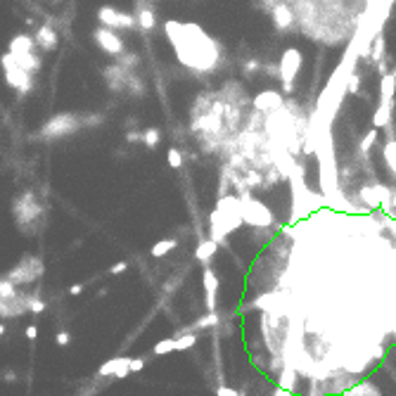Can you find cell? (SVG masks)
Listing matches in <instances>:
<instances>
[{"label": "cell", "instance_id": "30bf717a", "mask_svg": "<svg viewBox=\"0 0 396 396\" xmlns=\"http://www.w3.org/2000/svg\"><path fill=\"white\" fill-rule=\"evenodd\" d=\"M97 19H100L102 26L114 29V31H119V29H133V26H138V17H135V15L119 12V10L109 8V5H105V8L97 10Z\"/></svg>", "mask_w": 396, "mask_h": 396}, {"label": "cell", "instance_id": "d6a6232c", "mask_svg": "<svg viewBox=\"0 0 396 396\" xmlns=\"http://www.w3.org/2000/svg\"><path fill=\"white\" fill-rule=\"evenodd\" d=\"M162 142V131L159 128H145V147L155 150Z\"/></svg>", "mask_w": 396, "mask_h": 396}, {"label": "cell", "instance_id": "f907efd6", "mask_svg": "<svg viewBox=\"0 0 396 396\" xmlns=\"http://www.w3.org/2000/svg\"><path fill=\"white\" fill-rule=\"evenodd\" d=\"M3 380H5V382H15L17 377H15V373H12V370H5V373H3Z\"/></svg>", "mask_w": 396, "mask_h": 396}, {"label": "cell", "instance_id": "7402d4cb", "mask_svg": "<svg viewBox=\"0 0 396 396\" xmlns=\"http://www.w3.org/2000/svg\"><path fill=\"white\" fill-rule=\"evenodd\" d=\"M218 252V244L214 240H204L197 244V249H194V259L200 261V264L204 266H209V261L214 259V254Z\"/></svg>", "mask_w": 396, "mask_h": 396}, {"label": "cell", "instance_id": "52a82bcc", "mask_svg": "<svg viewBox=\"0 0 396 396\" xmlns=\"http://www.w3.org/2000/svg\"><path fill=\"white\" fill-rule=\"evenodd\" d=\"M40 275H43V261H40L38 257H29V254H24L22 261L12 268V271L5 275V278L10 280V282H15V285H19V287H24V285H31L33 280H38Z\"/></svg>", "mask_w": 396, "mask_h": 396}, {"label": "cell", "instance_id": "bcb514c9", "mask_svg": "<svg viewBox=\"0 0 396 396\" xmlns=\"http://www.w3.org/2000/svg\"><path fill=\"white\" fill-rule=\"evenodd\" d=\"M216 396H242V394L240 391H235V389H230V387H218Z\"/></svg>", "mask_w": 396, "mask_h": 396}, {"label": "cell", "instance_id": "681fc988", "mask_svg": "<svg viewBox=\"0 0 396 396\" xmlns=\"http://www.w3.org/2000/svg\"><path fill=\"white\" fill-rule=\"evenodd\" d=\"M26 337H29V339H36V337H38V327L29 325V327H26Z\"/></svg>", "mask_w": 396, "mask_h": 396}, {"label": "cell", "instance_id": "9c48e42d", "mask_svg": "<svg viewBox=\"0 0 396 396\" xmlns=\"http://www.w3.org/2000/svg\"><path fill=\"white\" fill-rule=\"evenodd\" d=\"M93 38L95 43H97V47H100L105 55H112L114 60L117 57H121V55L126 53V45L124 40H121V36H119L114 29H107V26H97L93 31Z\"/></svg>", "mask_w": 396, "mask_h": 396}, {"label": "cell", "instance_id": "4dcf8cb0", "mask_svg": "<svg viewBox=\"0 0 396 396\" xmlns=\"http://www.w3.org/2000/svg\"><path fill=\"white\" fill-rule=\"evenodd\" d=\"M194 344H197V334L194 332H183L176 337V351H185L190 346H194Z\"/></svg>", "mask_w": 396, "mask_h": 396}, {"label": "cell", "instance_id": "60d3db41", "mask_svg": "<svg viewBox=\"0 0 396 396\" xmlns=\"http://www.w3.org/2000/svg\"><path fill=\"white\" fill-rule=\"evenodd\" d=\"M126 142H145V131H138V128H131L126 131Z\"/></svg>", "mask_w": 396, "mask_h": 396}, {"label": "cell", "instance_id": "cb8c5ba5", "mask_svg": "<svg viewBox=\"0 0 396 396\" xmlns=\"http://www.w3.org/2000/svg\"><path fill=\"white\" fill-rule=\"evenodd\" d=\"M394 90H396V74L382 76V93H380L382 105H391V100H394Z\"/></svg>", "mask_w": 396, "mask_h": 396}, {"label": "cell", "instance_id": "d590c367", "mask_svg": "<svg viewBox=\"0 0 396 396\" xmlns=\"http://www.w3.org/2000/svg\"><path fill=\"white\" fill-rule=\"evenodd\" d=\"M117 365H119V358H109L107 363L100 365L97 377H114V373H117Z\"/></svg>", "mask_w": 396, "mask_h": 396}, {"label": "cell", "instance_id": "7c38bea8", "mask_svg": "<svg viewBox=\"0 0 396 396\" xmlns=\"http://www.w3.org/2000/svg\"><path fill=\"white\" fill-rule=\"evenodd\" d=\"M271 19H273V26H275L280 33L292 31L296 24V15L292 12L287 0H278V5L271 10Z\"/></svg>", "mask_w": 396, "mask_h": 396}, {"label": "cell", "instance_id": "f1b7e54d", "mask_svg": "<svg viewBox=\"0 0 396 396\" xmlns=\"http://www.w3.org/2000/svg\"><path fill=\"white\" fill-rule=\"evenodd\" d=\"M344 93H349V95H358V93H361V74H358V71H351L349 76H346Z\"/></svg>", "mask_w": 396, "mask_h": 396}, {"label": "cell", "instance_id": "8992f818", "mask_svg": "<svg viewBox=\"0 0 396 396\" xmlns=\"http://www.w3.org/2000/svg\"><path fill=\"white\" fill-rule=\"evenodd\" d=\"M242 218L247 225H254V228H271L273 225V214L268 211V207L254 200L249 192H242Z\"/></svg>", "mask_w": 396, "mask_h": 396}, {"label": "cell", "instance_id": "ba28073f", "mask_svg": "<svg viewBox=\"0 0 396 396\" xmlns=\"http://www.w3.org/2000/svg\"><path fill=\"white\" fill-rule=\"evenodd\" d=\"M302 69V53L296 47H287L280 57V81H282V93L292 95L294 90V78Z\"/></svg>", "mask_w": 396, "mask_h": 396}, {"label": "cell", "instance_id": "ee69618b", "mask_svg": "<svg viewBox=\"0 0 396 396\" xmlns=\"http://www.w3.org/2000/svg\"><path fill=\"white\" fill-rule=\"evenodd\" d=\"M145 368V358L138 356V358H131V373H140Z\"/></svg>", "mask_w": 396, "mask_h": 396}, {"label": "cell", "instance_id": "44dd1931", "mask_svg": "<svg viewBox=\"0 0 396 396\" xmlns=\"http://www.w3.org/2000/svg\"><path fill=\"white\" fill-rule=\"evenodd\" d=\"M296 384H299V370L292 368V365H285L280 370V377H278V387L287 389V391H294Z\"/></svg>", "mask_w": 396, "mask_h": 396}, {"label": "cell", "instance_id": "c3c4849f", "mask_svg": "<svg viewBox=\"0 0 396 396\" xmlns=\"http://www.w3.org/2000/svg\"><path fill=\"white\" fill-rule=\"evenodd\" d=\"M83 287H86V285H83V282H78V285H71V287H69V294H71V296L81 294V292H83Z\"/></svg>", "mask_w": 396, "mask_h": 396}, {"label": "cell", "instance_id": "277c9868", "mask_svg": "<svg viewBox=\"0 0 396 396\" xmlns=\"http://www.w3.org/2000/svg\"><path fill=\"white\" fill-rule=\"evenodd\" d=\"M83 126V119L71 114V112H62V114H55L43 124L40 128V138L43 140H57V138H67L74 135Z\"/></svg>", "mask_w": 396, "mask_h": 396}, {"label": "cell", "instance_id": "3957f363", "mask_svg": "<svg viewBox=\"0 0 396 396\" xmlns=\"http://www.w3.org/2000/svg\"><path fill=\"white\" fill-rule=\"evenodd\" d=\"M12 216H15V223L19 225V230L29 235H31L29 225H38L43 221V207L36 202V194L31 190H26V192L15 197V202H12Z\"/></svg>", "mask_w": 396, "mask_h": 396}, {"label": "cell", "instance_id": "603a6c76", "mask_svg": "<svg viewBox=\"0 0 396 396\" xmlns=\"http://www.w3.org/2000/svg\"><path fill=\"white\" fill-rule=\"evenodd\" d=\"M36 47V40L31 36H24V33H17L15 38L10 40V50L8 53H33Z\"/></svg>", "mask_w": 396, "mask_h": 396}, {"label": "cell", "instance_id": "d4e9b609", "mask_svg": "<svg viewBox=\"0 0 396 396\" xmlns=\"http://www.w3.org/2000/svg\"><path fill=\"white\" fill-rule=\"evenodd\" d=\"M387 124H391V105H382L380 102V107H377L373 117V128H384Z\"/></svg>", "mask_w": 396, "mask_h": 396}, {"label": "cell", "instance_id": "2e32d148", "mask_svg": "<svg viewBox=\"0 0 396 396\" xmlns=\"http://www.w3.org/2000/svg\"><path fill=\"white\" fill-rule=\"evenodd\" d=\"M358 200L363 202V207L368 211L373 209H382V194H380V187H377V183H365V185L358 187Z\"/></svg>", "mask_w": 396, "mask_h": 396}, {"label": "cell", "instance_id": "f546056e", "mask_svg": "<svg viewBox=\"0 0 396 396\" xmlns=\"http://www.w3.org/2000/svg\"><path fill=\"white\" fill-rule=\"evenodd\" d=\"M221 320H218V313H207V316H202V318L197 320L192 327H190V332L192 330H207V327H216Z\"/></svg>", "mask_w": 396, "mask_h": 396}, {"label": "cell", "instance_id": "5bb4252c", "mask_svg": "<svg viewBox=\"0 0 396 396\" xmlns=\"http://www.w3.org/2000/svg\"><path fill=\"white\" fill-rule=\"evenodd\" d=\"M0 311H3V318H8V316H22L26 311H31V296L17 292L12 299H3Z\"/></svg>", "mask_w": 396, "mask_h": 396}, {"label": "cell", "instance_id": "d6986e66", "mask_svg": "<svg viewBox=\"0 0 396 396\" xmlns=\"http://www.w3.org/2000/svg\"><path fill=\"white\" fill-rule=\"evenodd\" d=\"M12 55V60H15L22 69H26V71H31V74H36V71L40 69V55H36V53H10Z\"/></svg>", "mask_w": 396, "mask_h": 396}, {"label": "cell", "instance_id": "6da1fadb", "mask_svg": "<svg viewBox=\"0 0 396 396\" xmlns=\"http://www.w3.org/2000/svg\"><path fill=\"white\" fill-rule=\"evenodd\" d=\"M166 36L171 40L178 62L194 74H211L221 64V45L197 24L166 22Z\"/></svg>", "mask_w": 396, "mask_h": 396}, {"label": "cell", "instance_id": "7a4b0ae2", "mask_svg": "<svg viewBox=\"0 0 396 396\" xmlns=\"http://www.w3.org/2000/svg\"><path fill=\"white\" fill-rule=\"evenodd\" d=\"M209 223V240H214L216 244H228V235L244 223V218H242V197H237V194L218 197V204L216 209L211 211Z\"/></svg>", "mask_w": 396, "mask_h": 396}, {"label": "cell", "instance_id": "484cf974", "mask_svg": "<svg viewBox=\"0 0 396 396\" xmlns=\"http://www.w3.org/2000/svg\"><path fill=\"white\" fill-rule=\"evenodd\" d=\"M382 60H384V36L375 33V40L370 43V62L380 64Z\"/></svg>", "mask_w": 396, "mask_h": 396}, {"label": "cell", "instance_id": "74e56055", "mask_svg": "<svg viewBox=\"0 0 396 396\" xmlns=\"http://www.w3.org/2000/svg\"><path fill=\"white\" fill-rule=\"evenodd\" d=\"M166 162H169V166H171V169H180V166H183V155H180V150L178 147H171V150H169Z\"/></svg>", "mask_w": 396, "mask_h": 396}, {"label": "cell", "instance_id": "4316f807", "mask_svg": "<svg viewBox=\"0 0 396 396\" xmlns=\"http://www.w3.org/2000/svg\"><path fill=\"white\" fill-rule=\"evenodd\" d=\"M176 247H178V240H173V237H169V240H159L155 247H152L150 254H152L155 259H162V257H166V254H169L171 249H176Z\"/></svg>", "mask_w": 396, "mask_h": 396}, {"label": "cell", "instance_id": "816d5d0a", "mask_svg": "<svg viewBox=\"0 0 396 396\" xmlns=\"http://www.w3.org/2000/svg\"><path fill=\"white\" fill-rule=\"evenodd\" d=\"M273 396H292V391H287V389L278 387V389H275V391H273Z\"/></svg>", "mask_w": 396, "mask_h": 396}, {"label": "cell", "instance_id": "ffe728a7", "mask_svg": "<svg viewBox=\"0 0 396 396\" xmlns=\"http://www.w3.org/2000/svg\"><path fill=\"white\" fill-rule=\"evenodd\" d=\"M334 396H382V394H380V389L375 387L373 382L361 380V382H356L354 387L346 389V391H342V394H334Z\"/></svg>", "mask_w": 396, "mask_h": 396}, {"label": "cell", "instance_id": "7bdbcfd3", "mask_svg": "<svg viewBox=\"0 0 396 396\" xmlns=\"http://www.w3.org/2000/svg\"><path fill=\"white\" fill-rule=\"evenodd\" d=\"M40 311H45V302H40L38 294L31 296V313H40Z\"/></svg>", "mask_w": 396, "mask_h": 396}, {"label": "cell", "instance_id": "e0dca14e", "mask_svg": "<svg viewBox=\"0 0 396 396\" xmlns=\"http://www.w3.org/2000/svg\"><path fill=\"white\" fill-rule=\"evenodd\" d=\"M33 40H36V45H38L43 53H53L55 47H57V33H55V29L50 26V24L38 26V31H36Z\"/></svg>", "mask_w": 396, "mask_h": 396}, {"label": "cell", "instance_id": "f35d334b", "mask_svg": "<svg viewBox=\"0 0 396 396\" xmlns=\"http://www.w3.org/2000/svg\"><path fill=\"white\" fill-rule=\"evenodd\" d=\"M117 62L121 64V67H126V69H135L138 67V55H133V53H124L121 57H117Z\"/></svg>", "mask_w": 396, "mask_h": 396}, {"label": "cell", "instance_id": "1f68e13d", "mask_svg": "<svg viewBox=\"0 0 396 396\" xmlns=\"http://www.w3.org/2000/svg\"><path fill=\"white\" fill-rule=\"evenodd\" d=\"M375 140H377V128H370V131L363 135V140H361L358 152H361V155H368V152H370V147L375 145Z\"/></svg>", "mask_w": 396, "mask_h": 396}, {"label": "cell", "instance_id": "f6af8a7d", "mask_svg": "<svg viewBox=\"0 0 396 396\" xmlns=\"http://www.w3.org/2000/svg\"><path fill=\"white\" fill-rule=\"evenodd\" d=\"M126 268H128V264H126V261H117V264L109 268V273H112V275H119V273H126Z\"/></svg>", "mask_w": 396, "mask_h": 396}, {"label": "cell", "instance_id": "ab89813d", "mask_svg": "<svg viewBox=\"0 0 396 396\" xmlns=\"http://www.w3.org/2000/svg\"><path fill=\"white\" fill-rule=\"evenodd\" d=\"M259 69H264V64L259 62L257 57H252V60H247V62L242 64V74L244 76H254V71H259Z\"/></svg>", "mask_w": 396, "mask_h": 396}, {"label": "cell", "instance_id": "4fadbf2b", "mask_svg": "<svg viewBox=\"0 0 396 396\" xmlns=\"http://www.w3.org/2000/svg\"><path fill=\"white\" fill-rule=\"evenodd\" d=\"M254 109H257L259 114H273V112H278V109L285 107V102H282V95L278 90H264V93H259L254 100H252Z\"/></svg>", "mask_w": 396, "mask_h": 396}, {"label": "cell", "instance_id": "83f0119b", "mask_svg": "<svg viewBox=\"0 0 396 396\" xmlns=\"http://www.w3.org/2000/svg\"><path fill=\"white\" fill-rule=\"evenodd\" d=\"M171 351H176V337H169V339H159V342L155 344L152 354H155V356H166V354H171Z\"/></svg>", "mask_w": 396, "mask_h": 396}, {"label": "cell", "instance_id": "5b68a950", "mask_svg": "<svg viewBox=\"0 0 396 396\" xmlns=\"http://www.w3.org/2000/svg\"><path fill=\"white\" fill-rule=\"evenodd\" d=\"M0 64H3L5 81L10 83V88H15L19 95H29V93H31V88H33V74H31V71L22 69V67L12 60V55H10V53L3 55Z\"/></svg>", "mask_w": 396, "mask_h": 396}, {"label": "cell", "instance_id": "8d00e7d4", "mask_svg": "<svg viewBox=\"0 0 396 396\" xmlns=\"http://www.w3.org/2000/svg\"><path fill=\"white\" fill-rule=\"evenodd\" d=\"M128 375H131V358L124 356V358H119V365H117L114 377H117V380H124V377H128Z\"/></svg>", "mask_w": 396, "mask_h": 396}, {"label": "cell", "instance_id": "ac0fdd59", "mask_svg": "<svg viewBox=\"0 0 396 396\" xmlns=\"http://www.w3.org/2000/svg\"><path fill=\"white\" fill-rule=\"evenodd\" d=\"M135 17H138V26L142 31H155V26H157L155 12H152V8H150L145 0L135 3Z\"/></svg>", "mask_w": 396, "mask_h": 396}, {"label": "cell", "instance_id": "e575fe53", "mask_svg": "<svg viewBox=\"0 0 396 396\" xmlns=\"http://www.w3.org/2000/svg\"><path fill=\"white\" fill-rule=\"evenodd\" d=\"M128 93L131 95H145V83H142V78L133 71L131 74V81H128Z\"/></svg>", "mask_w": 396, "mask_h": 396}, {"label": "cell", "instance_id": "b9f144b4", "mask_svg": "<svg viewBox=\"0 0 396 396\" xmlns=\"http://www.w3.org/2000/svg\"><path fill=\"white\" fill-rule=\"evenodd\" d=\"M264 71H266V76H271V78H280V64L266 62V64H264Z\"/></svg>", "mask_w": 396, "mask_h": 396}, {"label": "cell", "instance_id": "9a60e30c", "mask_svg": "<svg viewBox=\"0 0 396 396\" xmlns=\"http://www.w3.org/2000/svg\"><path fill=\"white\" fill-rule=\"evenodd\" d=\"M202 285H204V294H207V299H204V304H207V311H209V313H216L218 275L211 271L209 266H207V268H204V273H202Z\"/></svg>", "mask_w": 396, "mask_h": 396}, {"label": "cell", "instance_id": "7dc6e473", "mask_svg": "<svg viewBox=\"0 0 396 396\" xmlns=\"http://www.w3.org/2000/svg\"><path fill=\"white\" fill-rule=\"evenodd\" d=\"M55 342L60 344V346H67V344L71 342V337H69V332H57V337H55Z\"/></svg>", "mask_w": 396, "mask_h": 396}, {"label": "cell", "instance_id": "8fae6325", "mask_svg": "<svg viewBox=\"0 0 396 396\" xmlns=\"http://www.w3.org/2000/svg\"><path fill=\"white\" fill-rule=\"evenodd\" d=\"M131 74H133L131 69L121 67L119 62L109 64V67H105V69H102V78H105V83H107V88L112 90V93H124V90H128Z\"/></svg>", "mask_w": 396, "mask_h": 396}, {"label": "cell", "instance_id": "836d02e7", "mask_svg": "<svg viewBox=\"0 0 396 396\" xmlns=\"http://www.w3.org/2000/svg\"><path fill=\"white\" fill-rule=\"evenodd\" d=\"M280 178H285V176H282V173H280L275 166H273V169H268V171H266V176H264V185H261V190H271V187L275 185Z\"/></svg>", "mask_w": 396, "mask_h": 396}]
</instances>
